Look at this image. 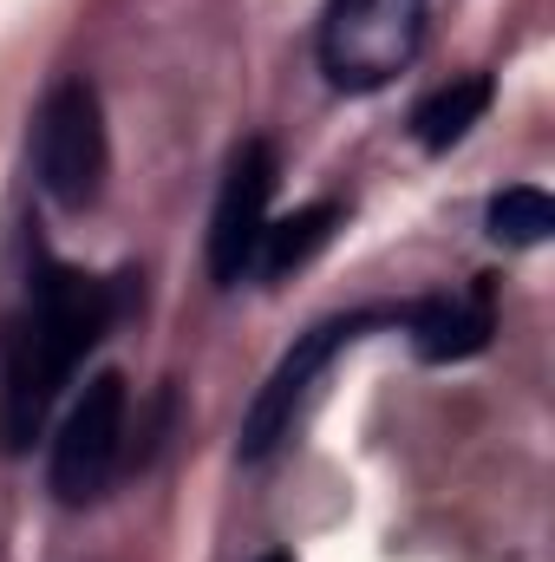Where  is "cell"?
<instances>
[{
	"mask_svg": "<svg viewBox=\"0 0 555 562\" xmlns=\"http://www.w3.org/2000/svg\"><path fill=\"white\" fill-rule=\"evenodd\" d=\"M118 314H125L118 281L39 262L0 340V445L7 451H26L46 431V413L59 406V393L72 386V373L86 367V353L105 340Z\"/></svg>",
	"mask_w": 555,
	"mask_h": 562,
	"instance_id": "6da1fadb",
	"label": "cell"
},
{
	"mask_svg": "<svg viewBox=\"0 0 555 562\" xmlns=\"http://www.w3.org/2000/svg\"><path fill=\"white\" fill-rule=\"evenodd\" d=\"M431 0H327L320 13V72L340 92L393 86L424 46Z\"/></svg>",
	"mask_w": 555,
	"mask_h": 562,
	"instance_id": "7a4b0ae2",
	"label": "cell"
},
{
	"mask_svg": "<svg viewBox=\"0 0 555 562\" xmlns=\"http://www.w3.org/2000/svg\"><path fill=\"white\" fill-rule=\"evenodd\" d=\"M105 105L92 92V79H59L33 119V170H39V190L59 203V210H86L99 203L105 190Z\"/></svg>",
	"mask_w": 555,
	"mask_h": 562,
	"instance_id": "3957f363",
	"label": "cell"
},
{
	"mask_svg": "<svg viewBox=\"0 0 555 562\" xmlns=\"http://www.w3.org/2000/svg\"><path fill=\"white\" fill-rule=\"evenodd\" d=\"M125 419H132V386L125 373H92L86 393L53 438V497L59 504H99L105 484L118 477L125 458Z\"/></svg>",
	"mask_w": 555,
	"mask_h": 562,
	"instance_id": "277c9868",
	"label": "cell"
},
{
	"mask_svg": "<svg viewBox=\"0 0 555 562\" xmlns=\"http://www.w3.org/2000/svg\"><path fill=\"white\" fill-rule=\"evenodd\" d=\"M373 321H386V314H333V321L307 327V334L281 353V367L269 373V386L256 393V406H249V419H242V458H249V464L269 458L281 438H294V419H301L307 400H314V380H320V373L333 367V353L353 347Z\"/></svg>",
	"mask_w": 555,
	"mask_h": 562,
	"instance_id": "5b68a950",
	"label": "cell"
},
{
	"mask_svg": "<svg viewBox=\"0 0 555 562\" xmlns=\"http://www.w3.org/2000/svg\"><path fill=\"white\" fill-rule=\"evenodd\" d=\"M275 144L249 138L229 170H223V190H216V216H209V276L223 288L256 269V249H262V229H269V203H275Z\"/></svg>",
	"mask_w": 555,
	"mask_h": 562,
	"instance_id": "8992f818",
	"label": "cell"
},
{
	"mask_svg": "<svg viewBox=\"0 0 555 562\" xmlns=\"http://www.w3.org/2000/svg\"><path fill=\"white\" fill-rule=\"evenodd\" d=\"M406 327H412V347L424 360H471V353H484L490 334H497V281L477 276L457 294L418 301V307H406Z\"/></svg>",
	"mask_w": 555,
	"mask_h": 562,
	"instance_id": "52a82bcc",
	"label": "cell"
},
{
	"mask_svg": "<svg viewBox=\"0 0 555 562\" xmlns=\"http://www.w3.org/2000/svg\"><path fill=\"white\" fill-rule=\"evenodd\" d=\"M490 99H497V86H490L484 72H464V79L438 86L431 99H418L412 138L424 144V150H451V144H464L471 138V125L490 112Z\"/></svg>",
	"mask_w": 555,
	"mask_h": 562,
	"instance_id": "ba28073f",
	"label": "cell"
},
{
	"mask_svg": "<svg viewBox=\"0 0 555 562\" xmlns=\"http://www.w3.org/2000/svg\"><path fill=\"white\" fill-rule=\"evenodd\" d=\"M333 223H340V203H307L294 216H281L275 229H262V249H256V269L269 281L294 276L301 262H314L327 243H333Z\"/></svg>",
	"mask_w": 555,
	"mask_h": 562,
	"instance_id": "9c48e42d",
	"label": "cell"
},
{
	"mask_svg": "<svg viewBox=\"0 0 555 562\" xmlns=\"http://www.w3.org/2000/svg\"><path fill=\"white\" fill-rule=\"evenodd\" d=\"M550 229H555V203L536 183H510L503 196H490V236L497 243L536 249V243H550Z\"/></svg>",
	"mask_w": 555,
	"mask_h": 562,
	"instance_id": "30bf717a",
	"label": "cell"
},
{
	"mask_svg": "<svg viewBox=\"0 0 555 562\" xmlns=\"http://www.w3.org/2000/svg\"><path fill=\"white\" fill-rule=\"evenodd\" d=\"M262 562H287V557H262Z\"/></svg>",
	"mask_w": 555,
	"mask_h": 562,
	"instance_id": "8fae6325",
	"label": "cell"
}]
</instances>
